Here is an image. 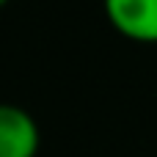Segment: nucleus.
<instances>
[{"label":"nucleus","mask_w":157,"mask_h":157,"mask_svg":"<svg viewBox=\"0 0 157 157\" xmlns=\"http://www.w3.org/2000/svg\"><path fill=\"white\" fill-rule=\"evenodd\" d=\"M41 132L36 119L14 102H0V157H36Z\"/></svg>","instance_id":"f257e3e1"},{"label":"nucleus","mask_w":157,"mask_h":157,"mask_svg":"<svg viewBox=\"0 0 157 157\" xmlns=\"http://www.w3.org/2000/svg\"><path fill=\"white\" fill-rule=\"evenodd\" d=\"M110 25L132 41H157V0H102Z\"/></svg>","instance_id":"f03ea898"},{"label":"nucleus","mask_w":157,"mask_h":157,"mask_svg":"<svg viewBox=\"0 0 157 157\" xmlns=\"http://www.w3.org/2000/svg\"><path fill=\"white\" fill-rule=\"evenodd\" d=\"M3 3H8V0H0V6H3Z\"/></svg>","instance_id":"7ed1b4c3"}]
</instances>
